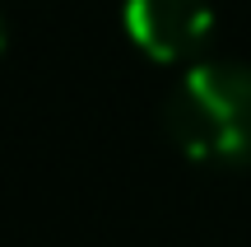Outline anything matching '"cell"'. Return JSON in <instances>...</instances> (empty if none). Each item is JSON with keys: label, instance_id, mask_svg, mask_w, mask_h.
Instances as JSON below:
<instances>
[{"label": "cell", "instance_id": "6da1fadb", "mask_svg": "<svg viewBox=\"0 0 251 247\" xmlns=\"http://www.w3.org/2000/svg\"><path fill=\"white\" fill-rule=\"evenodd\" d=\"M163 126L191 164H251V65L200 61L172 84Z\"/></svg>", "mask_w": 251, "mask_h": 247}, {"label": "cell", "instance_id": "7a4b0ae2", "mask_svg": "<svg viewBox=\"0 0 251 247\" xmlns=\"http://www.w3.org/2000/svg\"><path fill=\"white\" fill-rule=\"evenodd\" d=\"M121 19L130 42L153 61H186L214 33L209 0H126Z\"/></svg>", "mask_w": 251, "mask_h": 247}, {"label": "cell", "instance_id": "3957f363", "mask_svg": "<svg viewBox=\"0 0 251 247\" xmlns=\"http://www.w3.org/2000/svg\"><path fill=\"white\" fill-rule=\"evenodd\" d=\"M0 52H5V24H0Z\"/></svg>", "mask_w": 251, "mask_h": 247}]
</instances>
